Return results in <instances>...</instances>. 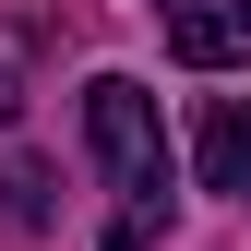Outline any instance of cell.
Returning a JSON list of instances; mask_svg holds the SVG:
<instances>
[{
	"label": "cell",
	"mask_w": 251,
	"mask_h": 251,
	"mask_svg": "<svg viewBox=\"0 0 251 251\" xmlns=\"http://www.w3.org/2000/svg\"><path fill=\"white\" fill-rule=\"evenodd\" d=\"M84 144H96L108 192L132 215H168V120H155V96L132 72H96V84H84Z\"/></svg>",
	"instance_id": "1"
},
{
	"label": "cell",
	"mask_w": 251,
	"mask_h": 251,
	"mask_svg": "<svg viewBox=\"0 0 251 251\" xmlns=\"http://www.w3.org/2000/svg\"><path fill=\"white\" fill-rule=\"evenodd\" d=\"M192 72H251V0H144Z\"/></svg>",
	"instance_id": "2"
},
{
	"label": "cell",
	"mask_w": 251,
	"mask_h": 251,
	"mask_svg": "<svg viewBox=\"0 0 251 251\" xmlns=\"http://www.w3.org/2000/svg\"><path fill=\"white\" fill-rule=\"evenodd\" d=\"M192 168H203V192L251 203V96H215V108H203V132H192Z\"/></svg>",
	"instance_id": "3"
},
{
	"label": "cell",
	"mask_w": 251,
	"mask_h": 251,
	"mask_svg": "<svg viewBox=\"0 0 251 251\" xmlns=\"http://www.w3.org/2000/svg\"><path fill=\"white\" fill-rule=\"evenodd\" d=\"M0 215H12V227H48V168H36V155L0 168Z\"/></svg>",
	"instance_id": "4"
}]
</instances>
